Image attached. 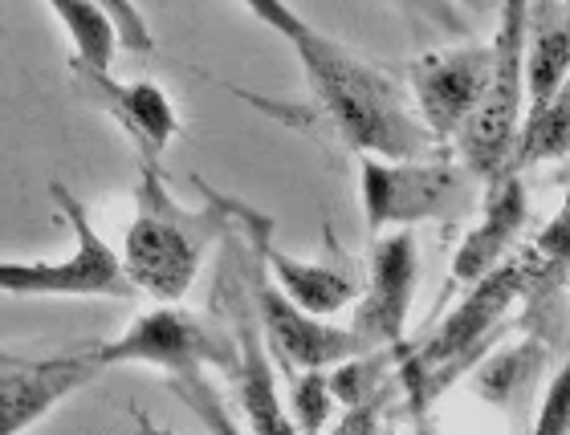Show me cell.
I'll list each match as a JSON object with an SVG mask.
<instances>
[{
	"label": "cell",
	"instance_id": "6da1fadb",
	"mask_svg": "<svg viewBox=\"0 0 570 435\" xmlns=\"http://www.w3.org/2000/svg\"><path fill=\"white\" fill-rule=\"evenodd\" d=\"M204 208H184L159 176V164L139 159L135 216L122 236V273L135 294L155 306H176L191 294L213 245L228 233V200L196 176Z\"/></svg>",
	"mask_w": 570,
	"mask_h": 435
},
{
	"label": "cell",
	"instance_id": "7a4b0ae2",
	"mask_svg": "<svg viewBox=\"0 0 570 435\" xmlns=\"http://www.w3.org/2000/svg\"><path fill=\"white\" fill-rule=\"evenodd\" d=\"M302 73H306L309 98L318 115L338 130V139L358 155L380 159H416L432 142L404 90L380 70L351 53L346 46L331 41L326 33L302 37L294 46Z\"/></svg>",
	"mask_w": 570,
	"mask_h": 435
},
{
	"label": "cell",
	"instance_id": "3957f363",
	"mask_svg": "<svg viewBox=\"0 0 570 435\" xmlns=\"http://www.w3.org/2000/svg\"><path fill=\"white\" fill-rule=\"evenodd\" d=\"M86 354L102 370H110V366H147L155 375H164L167 387L176 390L179 403H188V412H196L204 427L237 432V419L225 412L220 390L208 378V366H216L228 378H237L240 370L233 334L220 322L200 318L179 301L176 306H155L139 314L119 338L86 342Z\"/></svg>",
	"mask_w": 570,
	"mask_h": 435
},
{
	"label": "cell",
	"instance_id": "277c9868",
	"mask_svg": "<svg viewBox=\"0 0 570 435\" xmlns=\"http://www.w3.org/2000/svg\"><path fill=\"white\" fill-rule=\"evenodd\" d=\"M547 269V260L534 257V248L522 257H505L476 277L473 285H464V297L456 301L449 318L440 322V329H432L416 350H400L395 363V378L400 390L412 407H428V403L444 395V390L473 370V363L493 346V338L501 334V326L510 322V314L518 309V301H525L530 285L538 281V273ZM554 269V265H550Z\"/></svg>",
	"mask_w": 570,
	"mask_h": 435
},
{
	"label": "cell",
	"instance_id": "5b68a950",
	"mask_svg": "<svg viewBox=\"0 0 570 435\" xmlns=\"http://www.w3.org/2000/svg\"><path fill=\"white\" fill-rule=\"evenodd\" d=\"M525 33H530V0H501L498 33L489 41V78L464 127L452 135L456 159L469 167L473 179H489L501 167H510L518 122L525 110Z\"/></svg>",
	"mask_w": 570,
	"mask_h": 435
},
{
	"label": "cell",
	"instance_id": "8992f818",
	"mask_svg": "<svg viewBox=\"0 0 570 435\" xmlns=\"http://www.w3.org/2000/svg\"><path fill=\"white\" fill-rule=\"evenodd\" d=\"M358 200L367 233L416 228L424 220H449L473 204V176L456 159H380L358 155Z\"/></svg>",
	"mask_w": 570,
	"mask_h": 435
},
{
	"label": "cell",
	"instance_id": "52a82bcc",
	"mask_svg": "<svg viewBox=\"0 0 570 435\" xmlns=\"http://www.w3.org/2000/svg\"><path fill=\"white\" fill-rule=\"evenodd\" d=\"M220 260H216V285H213V301L216 314L225 318L228 334H233V346H237V399L245 407V424L262 435H289L294 424L289 415L282 412V399H277V378H274V358L265 350L262 326H257V314H253V297H249V240L228 224V233L220 236Z\"/></svg>",
	"mask_w": 570,
	"mask_h": 435
},
{
	"label": "cell",
	"instance_id": "ba28073f",
	"mask_svg": "<svg viewBox=\"0 0 570 435\" xmlns=\"http://www.w3.org/2000/svg\"><path fill=\"white\" fill-rule=\"evenodd\" d=\"M49 196L61 208L73 233V248L58 260H0V294L9 297H139L122 273L119 253L98 233L86 204L66 184H49Z\"/></svg>",
	"mask_w": 570,
	"mask_h": 435
},
{
	"label": "cell",
	"instance_id": "9c48e42d",
	"mask_svg": "<svg viewBox=\"0 0 570 435\" xmlns=\"http://www.w3.org/2000/svg\"><path fill=\"white\" fill-rule=\"evenodd\" d=\"M249 297H253L257 326H262L265 350H269L274 366H282L285 375H294V370H331L334 363H343L351 354L367 350V346L351 334V326L346 329L331 326V322L318 318V314H306L302 306H294V301L265 277L257 257H249Z\"/></svg>",
	"mask_w": 570,
	"mask_h": 435
},
{
	"label": "cell",
	"instance_id": "30bf717a",
	"mask_svg": "<svg viewBox=\"0 0 570 435\" xmlns=\"http://www.w3.org/2000/svg\"><path fill=\"white\" fill-rule=\"evenodd\" d=\"M228 224L249 240L253 257H257V265L265 269V277H269L294 306L306 309V314L334 318L338 309H346L358 297L363 277H358L346 260L343 265H334V260L289 257L285 248L274 245V220H269L265 212H257V208H249V204L228 200Z\"/></svg>",
	"mask_w": 570,
	"mask_h": 435
},
{
	"label": "cell",
	"instance_id": "8fae6325",
	"mask_svg": "<svg viewBox=\"0 0 570 435\" xmlns=\"http://www.w3.org/2000/svg\"><path fill=\"white\" fill-rule=\"evenodd\" d=\"M420 281V245L412 228H387L380 233L375 248H371L367 281L358 285L355 318H351V334H355L367 350H387V346H404L407 314H412V297H416Z\"/></svg>",
	"mask_w": 570,
	"mask_h": 435
},
{
	"label": "cell",
	"instance_id": "7c38bea8",
	"mask_svg": "<svg viewBox=\"0 0 570 435\" xmlns=\"http://www.w3.org/2000/svg\"><path fill=\"white\" fill-rule=\"evenodd\" d=\"M489 78V46H449L424 49L407 66V90L416 102V118L432 139L449 142L464 127L469 110L481 98V86Z\"/></svg>",
	"mask_w": 570,
	"mask_h": 435
},
{
	"label": "cell",
	"instance_id": "4fadbf2b",
	"mask_svg": "<svg viewBox=\"0 0 570 435\" xmlns=\"http://www.w3.org/2000/svg\"><path fill=\"white\" fill-rule=\"evenodd\" d=\"M98 375L102 366L86 354V346L53 358L17 354L9 363H0V435L41 424L58 403H66L86 383H95Z\"/></svg>",
	"mask_w": 570,
	"mask_h": 435
},
{
	"label": "cell",
	"instance_id": "5bb4252c",
	"mask_svg": "<svg viewBox=\"0 0 570 435\" xmlns=\"http://www.w3.org/2000/svg\"><path fill=\"white\" fill-rule=\"evenodd\" d=\"M481 184H485L481 220L461 236V245L452 253V285H473L476 277H485L522 236L525 216H530V191H525L518 167H501L498 176L481 179Z\"/></svg>",
	"mask_w": 570,
	"mask_h": 435
},
{
	"label": "cell",
	"instance_id": "9a60e30c",
	"mask_svg": "<svg viewBox=\"0 0 570 435\" xmlns=\"http://www.w3.org/2000/svg\"><path fill=\"white\" fill-rule=\"evenodd\" d=\"M73 73L82 78L86 95L95 98L98 107L119 122L122 135L135 142L139 159L159 164L164 151L179 135V110H176V102L164 95V86L147 82V78H142V82H115L110 70H73Z\"/></svg>",
	"mask_w": 570,
	"mask_h": 435
},
{
	"label": "cell",
	"instance_id": "2e32d148",
	"mask_svg": "<svg viewBox=\"0 0 570 435\" xmlns=\"http://www.w3.org/2000/svg\"><path fill=\"white\" fill-rule=\"evenodd\" d=\"M550 363V338L542 334H525L522 342H513V346H501L493 354H481L473 363V390L476 399H485L489 407H513V403H522L534 383L542 378Z\"/></svg>",
	"mask_w": 570,
	"mask_h": 435
},
{
	"label": "cell",
	"instance_id": "e0dca14e",
	"mask_svg": "<svg viewBox=\"0 0 570 435\" xmlns=\"http://www.w3.org/2000/svg\"><path fill=\"white\" fill-rule=\"evenodd\" d=\"M567 4H554V17L538 21L534 33H525V58H522V78H525V110L547 107L550 98L567 90V70H570V29L562 21ZM522 110V115H525Z\"/></svg>",
	"mask_w": 570,
	"mask_h": 435
},
{
	"label": "cell",
	"instance_id": "ac0fdd59",
	"mask_svg": "<svg viewBox=\"0 0 570 435\" xmlns=\"http://www.w3.org/2000/svg\"><path fill=\"white\" fill-rule=\"evenodd\" d=\"M58 24L66 29L73 46V70H110L115 66V49H119V37H115V24L107 21V12L98 9L95 0H41Z\"/></svg>",
	"mask_w": 570,
	"mask_h": 435
},
{
	"label": "cell",
	"instance_id": "d6986e66",
	"mask_svg": "<svg viewBox=\"0 0 570 435\" xmlns=\"http://www.w3.org/2000/svg\"><path fill=\"white\" fill-rule=\"evenodd\" d=\"M567 139H570V95H554L547 107L525 110L522 122H518V139H513L510 151V167H534V164H550V159H562L567 155Z\"/></svg>",
	"mask_w": 570,
	"mask_h": 435
},
{
	"label": "cell",
	"instance_id": "ffe728a7",
	"mask_svg": "<svg viewBox=\"0 0 570 435\" xmlns=\"http://www.w3.org/2000/svg\"><path fill=\"white\" fill-rule=\"evenodd\" d=\"M289 378V424L294 432H322L331 424L334 412V395L331 383H326V370H294Z\"/></svg>",
	"mask_w": 570,
	"mask_h": 435
},
{
	"label": "cell",
	"instance_id": "44dd1931",
	"mask_svg": "<svg viewBox=\"0 0 570 435\" xmlns=\"http://www.w3.org/2000/svg\"><path fill=\"white\" fill-rule=\"evenodd\" d=\"M95 4L107 12V21L115 24L119 49H127V53H151L155 33H151V24H147V17L139 12L135 0H95Z\"/></svg>",
	"mask_w": 570,
	"mask_h": 435
},
{
	"label": "cell",
	"instance_id": "7402d4cb",
	"mask_svg": "<svg viewBox=\"0 0 570 435\" xmlns=\"http://www.w3.org/2000/svg\"><path fill=\"white\" fill-rule=\"evenodd\" d=\"M481 4L485 0H404V9H412L416 17L436 24L440 33H452V37L469 33V24L476 21Z\"/></svg>",
	"mask_w": 570,
	"mask_h": 435
},
{
	"label": "cell",
	"instance_id": "603a6c76",
	"mask_svg": "<svg viewBox=\"0 0 570 435\" xmlns=\"http://www.w3.org/2000/svg\"><path fill=\"white\" fill-rule=\"evenodd\" d=\"M237 4L249 12V17H257L265 29H274L277 37H285L289 46H297L302 37L314 33V24H309L302 12H294L289 0H237Z\"/></svg>",
	"mask_w": 570,
	"mask_h": 435
},
{
	"label": "cell",
	"instance_id": "cb8c5ba5",
	"mask_svg": "<svg viewBox=\"0 0 570 435\" xmlns=\"http://www.w3.org/2000/svg\"><path fill=\"white\" fill-rule=\"evenodd\" d=\"M534 432L542 435H567L570 432V366H559L547 383V395L538 403Z\"/></svg>",
	"mask_w": 570,
	"mask_h": 435
},
{
	"label": "cell",
	"instance_id": "d4e9b609",
	"mask_svg": "<svg viewBox=\"0 0 570 435\" xmlns=\"http://www.w3.org/2000/svg\"><path fill=\"white\" fill-rule=\"evenodd\" d=\"M534 257L547 260V265H554V269H567L570 260V224H567V208H559V212L550 216L542 228L534 233Z\"/></svg>",
	"mask_w": 570,
	"mask_h": 435
},
{
	"label": "cell",
	"instance_id": "484cf974",
	"mask_svg": "<svg viewBox=\"0 0 570 435\" xmlns=\"http://www.w3.org/2000/svg\"><path fill=\"white\" fill-rule=\"evenodd\" d=\"M9 358H17L12 350H0V363H9Z\"/></svg>",
	"mask_w": 570,
	"mask_h": 435
}]
</instances>
